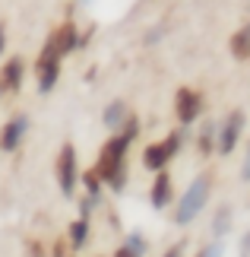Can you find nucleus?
Masks as SVG:
<instances>
[{
    "instance_id": "4468645a",
    "label": "nucleus",
    "mask_w": 250,
    "mask_h": 257,
    "mask_svg": "<svg viewBox=\"0 0 250 257\" xmlns=\"http://www.w3.org/2000/svg\"><path fill=\"white\" fill-rule=\"evenodd\" d=\"M124 117H127V105H124V102H111V105L105 108L102 121H105V127H111V131H121Z\"/></svg>"
},
{
    "instance_id": "f03ea898",
    "label": "nucleus",
    "mask_w": 250,
    "mask_h": 257,
    "mask_svg": "<svg viewBox=\"0 0 250 257\" xmlns=\"http://www.w3.org/2000/svg\"><path fill=\"white\" fill-rule=\"evenodd\" d=\"M209 191H212V175H199V178H193V181H190V187H187V194L177 200L174 222H177V225L193 222L196 216H199V210L206 206V200H209Z\"/></svg>"
},
{
    "instance_id": "a211bd4d",
    "label": "nucleus",
    "mask_w": 250,
    "mask_h": 257,
    "mask_svg": "<svg viewBox=\"0 0 250 257\" xmlns=\"http://www.w3.org/2000/svg\"><path fill=\"white\" fill-rule=\"evenodd\" d=\"M228 229H231V210H228V206H222V210L215 213V225H212V232H215V235H225Z\"/></svg>"
},
{
    "instance_id": "b1692460",
    "label": "nucleus",
    "mask_w": 250,
    "mask_h": 257,
    "mask_svg": "<svg viewBox=\"0 0 250 257\" xmlns=\"http://www.w3.org/2000/svg\"><path fill=\"white\" fill-rule=\"evenodd\" d=\"M4 45H7V29L0 26V51H4Z\"/></svg>"
},
{
    "instance_id": "5701e85b",
    "label": "nucleus",
    "mask_w": 250,
    "mask_h": 257,
    "mask_svg": "<svg viewBox=\"0 0 250 257\" xmlns=\"http://www.w3.org/2000/svg\"><path fill=\"white\" fill-rule=\"evenodd\" d=\"M165 257H184V244H174V248H171V251H168Z\"/></svg>"
},
{
    "instance_id": "9d476101",
    "label": "nucleus",
    "mask_w": 250,
    "mask_h": 257,
    "mask_svg": "<svg viewBox=\"0 0 250 257\" xmlns=\"http://www.w3.org/2000/svg\"><path fill=\"white\" fill-rule=\"evenodd\" d=\"M26 80V64L23 57H10L0 70V92H19V86Z\"/></svg>"
},
{
    "instance_id": "f8f14e48",
    "label": "nucleus",
    "mask_w": 250,
    "mask_h": 257,
    "mask_svg": "<svg viewBox=\"0 0 250 257\" xmlns=\"http://www.w3.org/2000/svg\"><path fill=\"white\" fill-rule=\"evenodd\" d=\"M231 54L237 61H247V54H250V23L231 35Z\"/></svg>"
},
{
    "instance_id": "1a4fd4ad",
    "label": "nucleus",
    "mask_w": 250,
    "mask_h": 257,
    "mask_svg": "<svg viewBox=\"0 0 250 257\" xmlns=\"http://www.w3.org/2000/svg\"><path fill=\"white\" fill-rule=\"evenodd\" d=\"M26 131H29V121H26L23 114L10 117V121L4 124V131H0V150H4V153H16V146L23 143Z\"/></svg>"
},
{
    "instance_id": "aec40b11",
    "label": "nucleus",
    "mask_w": 250,
    "mask_h": 257,
    "mask_svg": "<svg viewBox=\"0 0 250 257\" xmlns=\"http://www.w3.org/2000/svg\"><path fill=\"white\" fill-rule=\"evenodd\" d=\"M241 178L250 181V143H247V156H244V165H241Z\"/></svg>"
},
{
    "instance_id": "2eb2a0df",
    "label": "nucleus",
    "mask_w": 250,
    "mask_h": 257,
    "mask_svg": "<svg viewBox=\"0 0 250 257\" xmlns=\"http://www.w3.org/2000/svg\"><path fill=\"white\" fill-rule=\"evenodd\" d=\"M86 235H89V216H79L76 222H70V244L76 251L86 244Z\"/></svg>"
},
{
    "instance_id": "6ab92c4d",
    "label": "nucleus",
    "mask_w": 250,
    "mask_h": 257,
    "mask_svg": "<svg viewBox=\"0 0 250 257\" xmlns=\"http://www.w3.org/2000/svg\"><path fill=\"white\" fill-rule=\"evenodd\" d=\"M196 257H222V244H209V248H203Z\"/></svg>"
},
{
    "instance_id": "412c9836",
    "label": "nucleus",
    "mask_w": 250,
    "mask_h": 257,
    "mask_svg": "<svg viewBox=\"0 0 250 257\" xmlns=\"http://www.w3.org/2000/svg\"><path fill=\"white\" fill-rule=\"evenodd\" d=\"M114 257H139V254H136V251H130V248H127V244H121V248H117V251H114Z\"/></svg>"
},
{
    "instance_id": "7ed1b4c3",
    "label": "nucleus",
    "mask_w": 250,
    "mask_h": 257,
    "mask_svg": "<svg viewBox=\"0 0 250 257\" xmlns=\"http://www.w3.org/2000/svg\"><path fill=\"white\" fill-rule=\"evenodd\" d=\"M35 73H38V92H51V89L57 86V76H61V54L54 51L51 42H45L42 54H38L35 61Z\"/></svg>"
},
{
    "instance_id": "f257e3e1",
    "label": "nucleus",
    "mask_w": 250,
    "mask_h": 257,
    "mask_svg": "<svg viewBox=\"0 0 250 257\" xmlns=\"http://www.w3.org/2000/svg\"><path fill=\"white\" fill-rule=\"evenodd\" d=\"M127 146H130V137L114 134L111 140L102 146L98 162L92 165L98 172V178H102V184H108L114 194H121L127 187Z\"/></svg>"
},
{
    "instance_id": "4be33fe9",
    "label": "nucleus",
    "mask_w": 250,
    "mask_h": 257,
    "mask_svg": "<svg viewBox=\"0 0 250 257\" xmlns=\"http://www.w3.org/2000/svg\"><path fill=\"white\" fill-rule=\"evenodd\" d=\"M241 257H250V232L244 235V241H241Z\"/></svg>"
},
{
    "instance_id": "f3484780",
    "label": "nucleus",
    "mask_w": 250,
    "mask_h": 257,
    "mask_svg": "<svg viewBox=\"0 0 250 257\" xmlns=\"http://www.w3.org/2000/svg\"><path fill=\"white\" fill-rule=\"evenodd\" d=\"M124 244H127V248H130V251H136L139 257H143V254L149 251V241H146V235H143V232H130Z\"/></svg>"
},
{
    "instance_id": "ddd939ff",
    "label": "nucleus",
    "mask_w": 250,
    "mask_h": 257,
    "mask_svg": "<svg viewBox=\"0 0 250 257\" xmlns=\"http://www.w3.org/2000/svg\"><path fill=\"white\" fill-rule=\"evenodd\" d=\"M215 150V124L206 121L203 127H199V137H196V153L199 156H209Z\"/></svg>"
},
{
    "instance_id": "0eeeda50",
    "label": "nucleus",
    "mask_w": 250,
    "mask_h": 257,
    "mask_svg": "<svg viewBox=\"0 0 250 257\" xmlns=\"http://www.w3.org/2000/svg\"><path fill=\"white\" fill-rule=\"evenodd\" d=\"M199 111H203V95H199L196 89L181 86V89H177V95H174V114H177V121H181V124H196Z\"/></svg>"
},
{
    "instance_id": "39448f33",
    "label": "nucleus",
    "mask_w": 250,
    "mask_h": 257,
    "mask_svg": "<svg viewBox=\"0 0 250 257\" xmlns=\"http://www.w3.org/2000/svg\"><path fill=\"white\" fill-rule=\"evenodd\" d=\"M57 184H61V194L67 197H73L76 191V181H79V169H76V150H73V143H64L61 146V153H57Z\"/></svg>"
},
{
    "instance_id": "20e7f679",
    "label": "nucleus",
    "mask_w": 250,
    "mask_h": 257,
    "mask_svg": "<svg viewBox=\"0 0 250 257\" xmlns=\"http://www.w3.org/2000/svg\"><path fill=\"white\" fill-rule=\"evenodd\" d=\"M177 150H181V134H168L162 143H149L146 150H143V165L149 172H158V169H165L168 162L177 156Z\"/></svg>"
},
{
    "instance_id": "a878e982",
    "label": "nucleus",
    "mask_w": 250,
    "mask_h": 257,
    "mask_svg": "<svg viewBox=\"0 0 250 257\" xmlns=\"http://www.w3.org/2000/svg\"><path fill=\"white\" fill-rule=\"evenodd\" d=\"M247 57H250V54H247Z\"/></svg>"
},
{
    "instance_id": "dca6fc26",
    "label": "nucleus",
    "mask_w": 250,
    "mask_h": 257,
    "mask_svg": "<svg viewBox=\"0 0 250 257\" xmlns=\"http://www.w3.org/2000/svg\"><path fill=\"white\" fill-rule=\"evenodd\" d=\"M83 184H86L89 197H102V178H98V172H95V169L83 172Z\"/></svg>"
},
{
    "instance_id": "9b49d317",
    "label": "nucleus",
    "mask_w": 250,
    "mask_h": 257,
    "mask_svg": "<svg viewBox=\"0 0 250 257\" xmlns=\"http://www.w3.org/2000/svg\"><path fill=\"white\" fill-rule=\"evenodd\" d=\"M171 194H174V184H171V175L165 169L155 172V181H152V191H149V203L155 206V210H165L168 203H171Z\"/></svg>"
},
{
    "instance_id": "423d86ee",
    "label": "nucleus",
    "mask_w": 250,
    "mask_h": 257,
    "mask_svg": "<svg viewBox=\"0 0 250 257\" xmlns=\"http://www.w3.org/2000/svg\"><path fill=\"white\" fill-rule=\"evenodd\" d=\"M241 131H244V111H231L222 124L215 127V150L222 156L234 153L237 140H241Z\"/></svg>"
},
{
    "instance_id": "6e6552de",
    "label": "nucleus",
    "mask_w": 250,
    "mask_h": 257,
    "mask_svg": "<svg viewBox=\"0 0 250 257\" xmlns=\"http://www.w3.org/2000/svg\"><path fill=\"white\" fill-rule=\"evenodd\" d=\"M48 42L54 45V51L61 54V57H64V54H70V51H76V48H79V32H76V23H73V19L61 23V26H57L51 35H48Z\"/></svg>"
},
{
    "instance_id": "393cba45",
    "label": "nucleus",
    "mask_w": 250,
    "mask_h": 257,
    "mask_svg": "<svg viewBox=\"0 0 250 257\" xmlns=\"http://www.w3.org/2000/svg\"><path fill=\"white\" fill-rule=\"evenodd\" d=\"M54 257H64V244H54Z\"/></svg>"
}]
</instances>
